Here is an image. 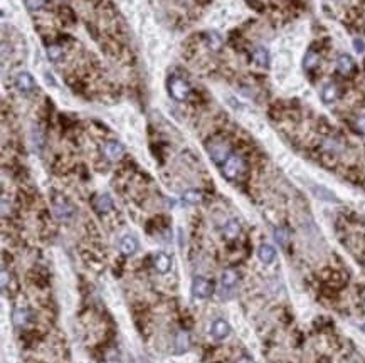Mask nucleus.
I'll list each match as a JSON object with an SVG mask.
<instances>
[{
    "mask_svg": "<svg viewBox=\"0 0 365 363\" xmlns=\"http://www.w3.org/2000/svg\"><path fill=\"white\" fill-rule=\"evenodd\" d=\"M52 210L59 220H71L74 217V205L59 192H52Z\"/></svg>",
    "mask_w": 365,
    "mask_h": 363,
    "instance_id": "obj_1",
    "label": "nucleus"
},
{
    "mask_svg": "<svg viewBox=\"0 0 365 363\" xmlns=\"http://www.w3.org/2000/svg\"><path fill=\"white\" fill-rule=\"evenodd\" d=\"M244 170H246V163L239 155H231L222 163V173L229 180H236L237 177H241L244 173Z\"/></svg>",
    "mask_w": 365,
    "mask_h": 363,
    "instance_id": "obj_2",
    "label": "nucleus"
},
{
    "mask_svg": "<svg viewBox=\"0 0 365 363\" xmlns=\"http://www.w3.org/2000/svg\"><path fill=\"white\" fill-rule=\"evenodd\" d=\"M212 293H214L212 281H209L207 277L197 276L194 283H192V296L197 297V299H207V297H211Z\"/></svg>",
    "mask_w": 365,
    "mask_h": 363,
    "instance_id": "obj_3",
    "label": "nucleus"
},
{
    "mask_svg": "<svg viewBox=\"0 0 365 363\" xmlns=\"http://www.w3.org/2000/svg\"><path fill=\"white\" fill-rule=\"evenodd\" d=\"M169 91L170 96L177 101H185L188 95H190V86L187 81L180 79V77H172L169 83Z\"/></svg>",
    "mask_w": 365,
    "mask_h": 363,
    "instance_id": "obj_4",
    "label": "nucleus"
},
{
    "mask_svg": "<svg viewBox=\"0 0 365 363\" xmlns=\"http://www.w3.org/2000/svg\"><path fill=\"white\" fill-rule=\"evenodd\" d=\"M209 155L216 163H224L231 157V150H229V145L224 143V141H212L209 145Z\"/></svg>",
    "mask_w": 365,
    "mask_h": 363,
    "instance_id": "obj_5",
    "label": "nucleus"
},
{
    "mask_svg": "<svg viewBox=\"0 0 365 363\" xmlns=\"http://www.w3.org/2000/svg\"><path fill=\"white\" fill-rule=\"evenodd\" d=\"M15 86H17L20 93H31L32 89L36 88V81H34V77H32L31 72L22 71L15 76Z\"/></svg>",
    "mask_w": 365,
    "mask_h": 363,
    "instance_id": "obj_6",
    "label": "nucleus"
},
{
    "mask_svg": "<svg viewBox=\"0 0 365 363\" xmlns=\"http://www.w3.org/2000/svg\"><path fill=\"white\" fill-rule=\"evenodd\" d=\"M93 207L98 214H108L110 210H113V198L108 194H100L94 197Z\"/></svg>",
    "mask_w": 365,
    "mask_h": 363,
    "instance_id": "obj_7",
    "label": "nucleus"
},
{
    "mask_svg": "<svg viewBox=\"0 0 365 363\" xmlns=\"http://www.w3.org/2000/svg\"><path fill=\"white\" fill-rule=\"evenodd\" d=\"M123 153H125V148H123V145L118 143V141H106L103 146V155L111 162L121 158Z\"/></svg>",
    "mask_w": 365,
    "mask_h": 363,
    "instance_id": "obj_8",
    "label": "nucleus"
},
{
    "mask_svg": "<svg viewBox=\"0 0 365 363\" xmlns=\"http://www.w3.org/2000/svg\"><path fill=\"white\" fill-rule=\"evenodd\" d=\"M12 321H14V325L17 328H22V326L29 325V321H31V309L22 308V306L15 308L14 313H12Z\"/></svg>",
    "mask_w": 365,
    "mask_h": 363,
    "instance_id": "obj_9",
    "label": "nucleus"
},
{
    "mask_svg": "<svg viewBox=\"0 0 365 363\" xmlns=\"http://www.w3.org/2000/svg\"><path fill=\"white\" fill-rule=\"evenodd\" d=\"M229 333H231V326L225 320H216L212 323V336L216 340H224V338H227Z\"/></svg>",
    "mask_w": 365,
    "mask_h": 363,
    "instance_id": "obj_10",
    "label": "nucleus"
},
{
    "mask_svg": "<svg viewBox=\"0 0 365 363\" xmlns=\"http://www.w3.org/2000/svg\"><path fill=\"white\" fill-rule=\"evenodd\" d=\"M337 69H338V72H340V74L348 76V74H350V72L355 69V63H354V59H352L348 54H342V56H338V59H337Z\"/></svg>",
    "mask_w": 365,
    "mask_h": 363,
    "instance_id": "obj_11",
    "label": "nucleus"
},
{
    "mask_svg": "<svg viewBox=\"0 0 365 363\" xmlns=\"http://www.w3.org/2000/svg\"><path fill=\"white\" fill-rule=\"evenodd\" d=\"M120 251L125 256H133L135 252L138 251V240L133 237V235H125L120 240Z\"/></svg>",
    "mask_w": 365,
    "mask_h": 363,
    "instance_id": "obj_12",
    "label": "nucleus"
},
{
    "mask_svg": "<svg viewBox=\"0 0 365 363\" xmlns=\"http://www.w3.org/2000/svg\"><path fill=\"white\" fill-rule=\"evenodd\" d=\"M153 266L158 272L165 274V272H169L172 267V259L167 254H163V252H158V254L153 256Z\"/></svg>",
    "mask_w": 365,
    "mask_h": 363,
    "instance_id": "obj_13",
    "label": "nucleus"
},
{
    "mask_svg": "<svg viewBox=\"0 0 365 363\" xmlns=\"http://www.w3.org/2000/svg\"><path fill=\"white\" fill-rule=\"evenodd\" d=\"M237 281H239V274H237L234 269H227V271H224L222 276H220V286L225 289H231L236 286Z\"/></svg>",
    "mask_w": 365,
    "mask_h": 363,
    "instance_id": "obj_14",
    "label": "nucleus"
},
{
    "mask_svg": "<svg viewBox=\"0 0 365 363\" xmlns=\"http://www.w3.org/2000/svg\"><path fill=\"white\" fill-rule=\"evenodd\" d=\"M257 258H259L261 263L271 264L274 258H276V251H274V247L269 246V244H262L259 247V251H257Z\"/></svg>",
    "mask_w": 365,
    "mask_h": 363,
    "instance_id": "obj_15",
    "label": "nucleus"
},
{
    "mask_svg": "<svg viewBox=\"0 0 365 363\" xmlns=\"http://www.w3.org/2000/svg\"><path fill=\"white\" fill-rule=\"evenodd\" d=\"M338 98V86L337 84H327L325 88L322 89V101L327 104L333 103V101H337Z\"/></svg>",
    "mask_w": 365,
    "mask_h": 363,
    "instance_id": "obj_16",
    "label": "nucleus"
},
{
    "mask_svg": "<svg viewBox=\"0 0 365 363\" xmlns=\"http://www.w3.org/2000/svg\"><path fill=\"white\" fill-rule=\"evenodd\" d=\"M253 59L257 66H268L269 64V52L264 47H256L253 52Z\"/></svg>",
    "mask_w": 365,
    "mask_h": 363,
    "instance_id": "obj_17",
    "label": "nucleus"
},
{
    "mask_svg": "<svg viewBox=\"0 0 365 363\" xmlns=\"http://www.w3.org/2000/svg\"><path fill=\"white\" fill-rule=\"evenodd\" d=\"M239 232H241V226H239V222L234 219H231L224 226V235L227 239H236L237 235H239Z\"/></svg>",
    "mask_w": 365,
    "mask_h": 363,
    "instance_id": "obj_18",
    "label": "nucleus"
},
{
    "mask_svg": "<svg viewBox=\"0 0 365 363\" xmlns=\"http://www.w3.org/2000/svg\"><path fill=\"white\" fill-rule=\"evenodd\" d=\"M188 346H190L188 334L185 331H180L177 334V338H175V350H177V353H183L188 350Z\"/></svg>",
    "mask_w": 365,
    "mask_h": 363,
    "instance_id": "obj_19",
    "label": "nucleus"
},
{
    "mask_svg": "<svg viewBox=\"0 0 365 363\" xmlns=\"http://www.w3.org/2000/svg\"><path fill=\"white\" fill-rule=\"evenodd\" d=\"M182 198H183V202L190 203V205H197V203L202 202V194H200L199 190H194V189H192V190L183 192Z\"/></svg>",
    "mask_w": 365,
    "mask_h": 363,
    "instance_id": "obj_20",
    "label": "nucleus"
},
{
    "mask_svg": "<svg viewBox=\"0 0 365 363\" xmlns=\"http://www.w3.org/2000/svg\"><path fill=\"white\" fill-rule=\"evenodd\" d=\"M318 61H320V56L317 54V52L308 51L305 56V59H303V66H305L306 71H311V69H315L318 66Z\"/></svg>",
    "mask_w": 365,
    "mask_h": 363,
    "instance_id": "obj_21",
    "label": "nucleus"
},
{
    "mask_svg": "<svg viewBox=\"0 0 365 363\" xmlns=\"http://www.w3.org/2000/svg\"><path fill=\"white\" fill-rule=\"evenodd\" d=\"M61 56H63V47L61 46H49L47 47V58L51 61H59Z\"/></svg>",
    "mask_w": 365,
    "mask_h": 363,
    "instance_id": "obj_22",
    "label": "nucleus"
},
{
    "mask_svg": "<svg viewBox=\"0 0 365 363\" xmlns=\"http://www.w3.org/2000/svg\"><path fill=\"white\" fill-rule=\"evenodd\" d=\"M274 239L278 240V244H281L283 247L288 244V232H286L285 229H276L274 231Z\"/></svg>",
    "mask_w": 365,
    "mask_h": 363,
    "instance_id": "obj_23",
    "label": "nucleus"
},
{
    "mask_svg": "<svg viewBox=\"0 0 365 363\" xmlns=\"http://www.w3.org/2000/svg\"><path fill=\"white\" fill-rule=\"evenodd\" d=\"M44 5H46V0H26V7L32 12L40 10Z\"/></svg>",
    "mask_w": 365,
    "mask_h": 363,
    "instance_id": "obj_24",
    "label": "nucleus"
},
{
    "mask_svg": "<svg viewBox=\"0 0 365 363\" xmlns=\"http://www.w3.org/2000/svg\"><path fill=\"white\" fill-rule=\"evenodd\" d=\"M355 130H357L359 133L365 134V115L359 116V118L355 120Z\"/></svg>",
    "mask_w": 365,
    "mask_h": 363,
    "instance_id": "obj_25",
    "label": "nucleus"
},
{
    "mask_svg": "<svg viewBox=\"0 0 365 363\" xmlns=\"http://www.w3.org/2000/svg\"><path fill=\"white\" fill-rule=\"evenodd\" d=\"M9 214H10V202L7 200L5 195H2V215L3 217H7Z\"/></svg>",
    "mask_w": 365,
    "mask_h": 363,
    "instance_id": "obj_26",
    "label": "nucleus"
},
{
    "mask_svg": "<svg viewBox=\"0 0 365 363\" xmlns=\"http://www.w3.org/2000/svg\"><path fill=\"white\" fill-rule=\"evenodd\" d=\"M9 283H10V274L7 272V269H2V289L3 291L9 286Z\"/></svg>",
    "mask_w": 365,
    "mask_h": 363,
    "instance_id": "obj_27",
    "label": "nucleus"
},
{
    "mask_svg": "<svg viewBox=\"0 0 365 363\" xmlns=\"http://www.w3.org/2000/svg\"><path fill=\"white\" fill-rule=\"evenodd\" d=\"M211 37L212 39H209V46H211L212 49H219L220 47V37L217 34H212Z\"/></svg>",
    "mask_w": 365,
    "mask_h": 363,
    "instance_id": "obj_28",
    "label": "nucleus"
},
{
    "mask_svg": "<svg viewBox=\"0 0 365 363\" xmlns=\"http://www.w3.org/2000/svg\"><path fill=\"white\" fill-rule=\"evenodd\" d=\"M354 47H355L359 52H364V51H365V44H364V40L355 39V40H354Z\"/></svg>",
    "mask_w": 365,
    "mask_h": 363,
    "instance_id": "obj_29",
    "label": "nucleus"
},
{
    "mask_svg": "<svg viewBox=\"0 0 365 363\" xmlns=\"http://www.w3.org/2000/svg\"><path fill=\"white\" fill-rule=\"evenodd\" d=\"M34 143H37L39 148H40V146H42V138H40L39 130H36V132H34Z\"/></svg>",
    "mask_w": 365,
    "mask_h": 363,
    "instance_id": "obj_30",
    "label": "nucleus"
},
{
    "mask_svg": "<svg viewBox=\"0 0 365 363\" xmlns=\"http://www.w3.org/2000/svg\"><path fill=\"white\" fill-rule=\"evenodd\" d=\"M364 299H365V297H364Z\"/></svg>",
    "mask_w": 365,
    "mask_h": 363,
    "instance_id": "obj_31",
    "label": "nucleus"
}]
</instances>
